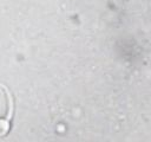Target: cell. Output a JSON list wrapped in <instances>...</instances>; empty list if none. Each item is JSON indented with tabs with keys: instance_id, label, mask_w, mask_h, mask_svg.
<instances>
[{
	"instance_id": "6da1fadb",
	"label": "cell",
	"mask_w": 151,
	"mask_h": 142,
	"mask_svg": "<svg viewBox=\"0 0 151 142\" xmlns=\"http://www.w3.org/2000/svg\"><path fill=\"white\" fill-rule=\"evenodd\" d=\"M6 93V114L4 117H0V136H7L12 129V122H13V112H14V105L13 101L11 99L9 92L5 90Z\"/></svg>"
}]
</instances>
